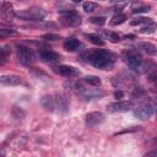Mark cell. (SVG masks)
Returning <instances> with one entry per match:
<instances>
[{
  "label": "cell",
  "mask_w": 157,
  "mask_h": 157,
  "mask_svg": "<svg viewBox=\"0 0 157 157\" xmlns=\"http://www.w3.org/2000/svg\"><path fill=\"white\" fill-rule=\"evenodd\" d=\"M87 61L99 70H110L114 65L115 56L113 53L105 49H93L86 54Z\"/></svg>",
  "instance_id": "cell-1"
},
{
  "label": "cell",
  "mask_w": 157,
  "mask_h": 157,
  "mask_svg": "<svg viewBox=\"0 0 157 157\" xmlns=\"http://www.w3.org/2000/svg\"><path fill=\"white\" fill-rule=\"evenodd\" d=\"M59 21L61 25L66 27H77L81 25L82 18H81V15L75 10H60Z\"/></svg>",
  "instance_id": "cell-2"
},
{
  "label": "cell",
  "mask_w": 157,
  "mask_h": 157,
  "mask_svg": "<svg viewBox=\"0 0 157 157\" xmlns=\"http://www.w3.org/2000/svg\"><path fill=\"white\" fill-rule=\"evenodd\" d=\"M16 16L18 18L26 20V21H40L45 17V11L39 6H32L29 9L18 11L16 13Z\"/></svg>",
  "instance_id": "cell-3"
},
{
  "label": "cell",
  "mask_w": 157,
  "mask_h": 157,
  "mask_svg": "<svg viewBox=\"0 0 157 157\" xmlns=\"http://www.w3.org/2000/svg\"><path fill=\"white\" fill-rule=\"evenodd\" d=\"M16 54H17V59L18 61L22 64V65H26V66H29L34 63L36 60V56H34V53L31 48L26 47V45H17V49H16Z\"/></svg>",
  "instance_id": "cell-4"
},
{
  "label": "cell",
  "mask_w": 157,
  "mask_h": 157,
  "mask_svg": "<svg viewBox=\"0 0 157 157\" xmlns=\"http://www.w3.org/2000/svg\"><path fill=\"white\" fill-rule=\"evenodd\" d=\"M124 59H125V63L134 70H137L140 69L141 66V63H142V58L141 55L136 52V50H128L124 53Z\"/></svg>",
  "instance_id": "cell-5"
},
{
  "label": "cell",
  "mask_w": 157,
  "mask_h": 157,
  "mask_svg": "<svg viewBox=\"0 0 157 157\" xmlns=\"http://www.w3.org/2000/svg\"><path fill=\"white\" fill-rule=\"evenodd\" d=\"M134 103L131 101H118L107 105V110L109 113H119V112H128L132 108Z\"/></svg>",
  "instance_id": "cell-6"
},
{
  "label": "cell",
  "mask_w": 157,
  "mask_h": 157,
  "mask_svg": "<svg viewBox=\"0 0 157 157\" xmlns=\"http://www.w3.org/2000/svg\"><path fill=\"white\" fill-rule=\"evenodd\" d=\"M104 120V115L101 112H90L85 117V124L87 128H94L102 124Z\"/></svg>",
  "instance_id": "cell-7"
},
{
  "label": "cell",
  "mask_w": 157,
  "mask_h": 157,
  "mask_svg": "<svg viewBox=\"0 0 157 157\" xmlns=\"http://www.w3.org/2000/svg\"><path fill=\"white\" fill-rule=\"evenodd\" d=\"M155 112V105H150V104H146V105H140L137 107L135 110H134V115L136 118H139L140 120H147L152 117Z\"/></svg>",
  "instance_id": "cell-8"
},
{
  "label": "cell",
  "mask_w": 157,
  "mask_h": 157,
  "mask_svg": "<svg viewBox=\"0 0 157 157\" xmlns=\"http://www.w3.org/2000/svg\"><path fill=\"white\" fill-rule=\"evenodd\" d=\"M0 16L4 21L6 22H11L13 20V17L16 16V12L13 10V6L10 2H2L0 5Z\"/></svg>",
  "instance_id": "cell-9"
},
{
  "label": "cell",
  "mask_w": 157,
  "mask_h": 157,
  "mask_svg": "<svg viewBox=\"0 0 157 157\" xmlns=\"http://www.w3.org/2000/svg\"><path fill=\"white\" fill-rule=\"evenodd\" d=\"M54 71L65 77H76L80 75V71L71 65H59V66L54 67Z\"/></svg>",
  "instance_id": "cell-10"
},
{
  "label": "cell",
  "mask_w": 157,
  "mask_h": 157,
  "mask_svg": "<svg viewBox=\"0 0 157 157\" xmlns=\"http://www.w3.org/2000/svg\"><path fill=\"white\" fill-rule=\"evenodd\" d=\"M38 55H39V58L43 61H56L60 58V55L56 52H54V50H52L49 48H40V49H38Z\"/></svg>",
  "instance_id": "cell-11"
},
{
  "label": "cell",
  "mask_w": 157,
  "mask_h": 157,
  "mask_svg": "<svg viewBox=\"0 0 157 157\" xmlns=\"http://www.w3.org/2000/svg\"><path fill=\"white\" fill-rule=\"evenodd\" d=\"M0 83L6 86H18L22 83V78L17 75H1L0 76Z\"/></svg>",
  "instance_id": "cell-12"
},
{
  "label": "cell",
  "mask_w": 157,
  "mask_h": 157,
  "mask_svg": "<svg viewBox=\"0 0 157 157\" xmlns=\"http://www.w3.org/2000/svg\"><path fill=\"white\" fill-rule=\"evenodd\" d=\"M69 98L66 94L64 93H59L56 94V98H55V107L61 112V113H65L67 112L69 109Z\"/></svg>",
  "instance_id": "cell-13"
},
{
  "label": "cell",
  "mask_w": 157,
  "mask_h": 157,
  "mask_svg": "<svg viewBox=\"0 0 157 157\" xmlns=\"http://www.w3.org/2000/svg\"><path fill=\"white\" fill-rule=\"evenodd\" d=\"M80 45H81V42L76 38H67L64 42V49L66 52H75L80 48Z\"/></svg>",
  "instance_id": "cell-14"
},
{
  "label": "cell",
  "mask_w": 157,
  "mask_h": 157,
  "mask_svg": "<svg viewBox=\"0 0 157 157\" xmlns=\"http://www.w3.org/2000/svg\"><path fill=\"white\" fill-rule=\"evenodd\" d=\"M40 104L47 110H50L52 112L55 108V98L53 96H43L40 98Z\"/></svg>",
  "instance_id": "cell-15"
},
{
  "label": "cell",
  "mask_w": 157,
  "mask_h": 157,
  "mask_svg": "<svg viewBox=\"0 0 157 157\" xmlns=\"http://www.w3.org/2000/svg\"><path fill=\"white\" fill-rule=\"evenodd\" d=\"M139 47H140L141 49H144L148 55L155 56L156 53H157V48H156V45L152 44V43H150V42H142V43L139 44Z\"/></svg>",
  "instance_id": "cell-16"
},
{
  "label": "cell",
  "mask_w": 157,
  "mask_h": 157,
  "mask_svg": "<svg viewBox=\"0 0 157 157\" xmlns=\"http://www.w3.org/2000/svg\"><path fill=\"white\" fill-rule=\"evenodd\" d=\"M151 10V6L150 5H145V4H141V2H137V4H134L132 7H131V11L134 13H141V12H147Z\"/></svg>",
  "instance_id": "cell-17"
},
{
  "label": "cell",
  "mask_w": 157,
  "mask_h": 157,
  "mask_svg": "<svg viewBox=\"0 0 157 157\" xmlns=\"http://www.w3.org/2000/svg\"><path fill=\"white\" fill-rule=\"evenodd\" d=\"M125 21H126V16H125L124 13H121V12H118V13H115V15L112 17L110 25H112V26H119V25L124 23Z\"/></svg>",
  "instance_id": "cell-18"
},
{
  "label": "cell",
  "mask_w": 157,
  "mask_h": 157,
  "mask_svg": "<svg viewBox=\"0 0 157 157\" xmlns=\"http://www.w3.org/2000/svg\"><path fill=\"white\" fill-rule=\"evenodd\" d=\"M83 81H85L86 83L93 86V87H99L101 83H102L101 78H99L98 76H94V75H88V76H86V77L83 78Z\"/></svg>",
  "instance_id": "cell-19"
},
{
  "label": "cell",
  "mask_w": 157,
  "mask_h": 157,
  "mask_svg": "<svg viewBox=\"0 0 157 157\" xmlns=\"http://www.w3.org/2000/svg\"><path fill=\"white\" fill-rule=\"evenodd\" d=\"M103 34H104V37L108 38V40L112 42V43H118V42L120 40V36H119L117 32H113V31H104Z\"/></svg>",
  "instance_id": "cell-20"
},
{
  "label": "cell",
  "mask_w": 157,
  "mask_h": 157,
  "mask_svg": "<svg viewBox=\"0 0 157 157\" xmlns=\"http://www.w3.org/2000/svg\"><path fill=\"white\" fill-rule=\"evenodd\" d=\"M148 23H152V18H150V17H136V18H134V20L130 21V25L131 26L148 25Z\"/></svg>",
  "instance_id": "cell-21"
},
{
  "label": "cell",
  "mask_w": 157,
  "mask_h": 157,
  "mask_svg": "<svg viewBox=\"0 0 157 157\" xmlns=\"http://www.w3.org/2000/svg\"><path fill=\"white\" fill-rule=\"evenodd\" d=\"M82 7H83L85 12H88V13H92V12H94V11L98 10V5L96 2H93V1H86V2H83Z\"/></svg>",
  "instance_id": "cell-22"
},
{
  "label": "cell",
  "mask_w": 157,
  "mask_h": 157,
  "mask_svg": "<svg viewBox=\"0 0 157 157\" xmlns=\"http://www.w3.org/2000/svg\"><path fill=\"white\" fill-rule=\"evenodd\" d=\"M140 69H144V71H147V74H148V72H152V71H155V69H156V65H155V63H153V61H151V60H147V61H142V63H141V66H140Z\"/></svg>",
  "instance_id": "cell-23"
},
{
  "label": "cell",
  "mask_w": 157,
  "mask_h": 157,
  "mask_svg": "<svg viewBox=\"0 0 157 157\" xmlns=\"http://www.w3.org/2000/svg\"><path fill=\"white\" fill-rule=\"evenodd\" d=\"M87 38L96 45H99V47H103L104 45V40L98 36V34H88Z\"/></svg>",
  "instance_id": "cell-24"
},
{
  "label": "cell",
  "mask_w": 157,
  "mask_h": 157,
  "mask_svg": "<svg viewBox=\"0 0 157 157\" xmlns=\"http://www.w3.org/2000/svg\"><path fill=\"white\" fill-rule=\"evenodd\" d=\"M145 90L142 88V87H135L134 88V91L131 92V98H134V99H136V98H140V97H142V96H145Z\"/></svg>",
  "instance_id": "cell-25"
},
{
  "label": "cell",
  "mask_w": 157,
  "mask_h": 157,
  "mask_svg": "<svg viewBox=\"0 0 157 157\" xmlns=\"http://www.w3.org/2000/svg\"><path fill=\"white\" fill-rule=\"evenodd\" d=\"M155 29H156V25L152 22V23H148L147 26H144V27L140 29V32H141V33H153Z\"/></svg>",
  "instance_id": "cell-26"
},
{
  "label": "cell",
  "mask_w": 157,
  "mask_h": 157,
  "mask_svg": "<svg viewBox=\"0 0 157 157\" xmlns=\"http://www.w3.org/2000/svg\"><path fill=\"white\" fill-rule=\"evenodd\" d=\"M90 22L91 23H94V25H97V26H103L104 23H105V18L104 17H91L90 18Z\"/></svg>",
  "instance_id": "cell-27"
},
{
  "label": "cell",
  "mask_w": 157,
  "mask_h": 157,
  "mask_svg": "<svg viewBox=\"0 0 157 157\" xmlns=\"http://www.w3.org/2000/svg\"><path fill=\"white\" fill-rule=\"evenodd\" d=\"M141 126H131V128H128V129H124L119 132H117L115 135H120V134H125V132H134V131H139Z\"/></svg>",
  "instance_id": "cell-28"
},
{
  "label": "cell",
  "mask_w": 157,
  "mask_h": 157,
  "mask_svg": "<svg viewBox=\"0 0 157 157\" xmlns=\"http://www.w3.org/2000/svg\"><path fill=\"white\" fill-rule=\"evenodd\" d=\"M10 34H15V31L13 29H7V28H0V38L10 36Z\"/></svg>",
  "instance_id": "cell-29"
},
{
  "label": "cell",
  "mask_w": 157,
  "mask_h": 157,
  "mask_svg": "<svg viewBox=\"0 0 157 157\" xmlns=\"http://www.w3.org/2000/svg\"><path fill=\"white\" fill-rule=\"evenodd\" d=\"M6 56H7V50L0 47V64L5 63V60H6Z\"/></svg>",
  "instance_id": "cell-30"
},
{
  "label": "cell",
  "mask_w": 157,
  "mask_h": 157,
  "mask_svg": "<svg viewBox=\"0 0 157 157\" xmlns=\"http://www.w3.org/2000/svg\"><path fill=\"white\" fill-rule=\"evenodd\" d=\"M43 38H44V39L55 40V39H59L60 37H59V36H56V34H52V33H49V34H44V36H43Z\"/></svg>",
  "instance_id": "cell-31"
},
{
  "label": "cell",
  "mask_w": 157,
  "mask_h": 157,
  "mask_svg": "<svg viewBox=\"0 0 157 157\" xmlns=\"http://www.w3.org/2000/svg\"><path fill=\"white\" fill-rule=\"evenodd\" d=\"M114 96H115V97H117V98H121V97H123V96H124V93H123V92H121V91H117V92H115V93H114Z\"/></svg>",
  "instance_id": "cell-32"
},
{
  "label": "cell",
  "mask_w": 157,
  "mask_h": 157,
  "mask_svg": "<svg viewBox=\"0 0 157 157\" xmlns=\"http://www.w3.org/2000/svg\"><path fill=\"white\" fill-rule=\"evenodd\" d=\"M71 1H72V2H81L82 0H71Z\"/></svg>",
  "instance_id": "cell-33"
},
{
  "label": "cell",
  "mask_w": 157,
  "mask_h": 157,
  "mask_svg": "<svg viewBox=\"0 0 157 157\" xmlns=\"http://www.w3.org/2000/svg\"><path fill=\"white\" fill-rule=\"evenodd\" d=\"M152 155H156V152H151V153H147V156H152Z\"/></svg>",
  "instance_id": "cell-34"
}]
</instances>
